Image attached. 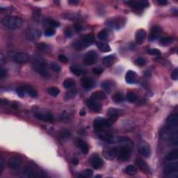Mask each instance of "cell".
<instances>
[{"instance_id":"cell-41","label":"cell","mask_w":178,"mask_h":178,"mask_svg":"<svg viewBox=\"0 0 178 178\" xmlns=\"http://www.w3.org/2000/svg\"><path fill=\"white\" fill-rule=\"evenodd\" d=\"M37 48L43 52H49L50 51V46L45 43H40L37 45Z\"/></svg>"},{"instance_id":"cell-8","label":"cell","mask_w":178,"mask_h":178,"mask_svg":"<svg viewBox=\"0 0 178 178\" xmlns=\"http://www.w3.org/2000/svg\"><path fill=\"white\" fill-rule=\"evenodd\" d=\"M125 3L136 10H142L149 6V2L148 1H125Z\"/></svg>"},{"instance_id":"cell-56","label":"cell","mask_w":178,"mask_h":178,"mask_svg":"<svg viewBox=\"0 0 178 178\" xmlns=\"http://www.w3.org/2000/svg\"><path fill=\"white\" fill-rule=\"evenodd\" d=\"M103 71H104V70L102 69V68H96L93 70V73H94L96 75H101V74L103 73Z\"/></svg>"},{"instance_id":"cell-5","label":"cell","mask_w":178,"mask_h":178,"mask_svg":"<svg viewBox=\"0 0 178 178\" xmlns=\"http://www.w3.org/2000/svg\"><path fill=\"white\" fill-rule=\"evenodd\" d=\"M98 59V54L96 51H89L86 52L84 56L83 61L86 66H92L97 62Z\"/></svg>"},{"instance_id":"cell-36","label":"cell","mask_w":178,"mask_h":178,"mask_svg":"<svg viewBox=\"0 0 178 178\" xmlns=\"http://www.w3.org/2000/svg\"><path fill=\"white\" fill-rule=\"evenodd\" d=\"M77 96V91L75 89L70 90V91H68L66 93L64 96V100L66 101H68V100L73 99L75 96Z\"/></svg>"},{"instance_id":"cell-60","label":"cell","mask_w":178,"mask_h":178,"mask_svg":"<svg viewBox=\"0 0 178 178\" xmlns=\"http://www.w3.org/2000/svg\"><path fill=\"white\" fill-rule=\"evenodd\" d=\"M157 2L159 5H161V6H165V5L168 4V1H166V0H158V1H157Z\"/></svg>"},{"instance_id":"cell-43","label":"cell","mask_w":178,"mask_h":178,"mask_svg":"<svg viewBox=\"0 0 178 178\" xmlns=\"http://www.w3.org/2000/svg\"><path fill=\"white\" fill-rule=\"evenodd\" d=\"M102 87L104 90H105L106 91H109L112 89V82L109 80H106L104 81L102 84Z\"/></svg>"},{"instance_id":"cell-3","label":"cell","mask_w":178,"mask_h":178,"mask_svg":"<svg viewBox=\"0 0 178 178\" xmlns=\"http://www.w3.org/2000/svg\"><path fill=\"white\" fill-rule=\"evenodd\" d=\"M118 119V118L109 117V118H97L93 121V127L96 132L103 131L107 127H109Z\"/></svg>"},{"instance_id":"cell-40","label":"cell","mask_w":178,"mask_h":178,"mask_svg":"<svg viewBox=\"0 0 178 178\" xmlns=\"http://www.w3.org/2000/svg\"><path fill=\"white\" fill-rule=\"evenodd\" d=\"M137 96L133 92H129L127 93L126 96V99L130 103H134L137 100Z\"/></svg>"},{"instance_id":"cell-30","label":"cell","mask_w":178,"mask_h":178,"mask_svg":"<svg viewBox=\"0 0 178 178\" xmlns=\"http://www.w3.org/2000/svg\"><path fill=\"white\" fill-rule=\"evenodd\" d=\"M122 110L116 108H110L107 111V116L109 117H116L118 118V116L121 114Z\"/></svg>"},{"instance_id":"cell-33","label":"cell","mask_w":178,"mask_h":178,"mask_svg":"<svg viewBox=\"0 0 178 178\" xmlns=\"http://www.w3.org/2000/svg\"><path fill=\"white\" fill-rule=\"evenodd\" d=\"M63 87L66 89H70L73 88L75 86V82L73 79H65L64 82L63 83Z\"/></svg>"},{"instance_id":"cell-35","label":"cell","mask_w":178,"mask_h":178,"mask_svg":"<svg viewBox=\"0 0 178 178\" xmlns=\"http://www.w3.org/2000/svg\"><path fill=\"white\" fill-rule=\"evenodd\" d=\"M125 172L128 175L134 176L137 173V168L133 165H129L126 167Z\"/></svg>"},{"instance_id":"cell-48","label":"cell","mask_w":178,"mask_h":178,"mask_svg":"<svg viewBox=\"0 0 178 178\" xmlns=\"http://www.w3.org/2000/svg\"><path fill=\"white\" fill-rule=\"evenodd\" d=\"M135 63H136V64L137 65V66H145V65L146 61H145V59H144V58L139 57V58H138V59H136Z\"/></svg>"},{"instance_id":"cell-53","label":"cell","mask_w":178,"mask_h":178,"mask_svg":"<svg viewBox=\"0 0 178 178\" xmlns=\"http://www.w3.org/2000/svg\"><path fill=\"white\" fill-rule=\"evenodd\" d=\"M64 33H65V36H66V37H68V38H70V37H71L72 36H73L72 30L70 29V28L69 27H66V29H65Z\"/></svg>"},{"instance_id":"cell-15","label":"cell","mask_w":178,"mask_h":178,"mask_svg":"<svg viewBox=\"0 0 178 178\" xmlns=\"http://www.w3.org/2000/svg\"><path fill=\"white\" fill-rule=\"evenodd\" d=\"M97 133H98V137H99L101 140L107 143H114L116 141V139H115L114 135H113L112 133L105 132V130L98 132H97Z\"/></svg>"},{"instance_id":"cell-20","label":"cell","mask_w":178,"mask_h":178,"mask_svg":"<svg viewBox=\"0 0 178 178\" xmlns=\"http://www.w3.org/2000/svg\"><path fill=\"white\" fill-rule=\"evenodd\" d=\"M146 38V31L144 29H139L137 30L136 32L135 35V39L136 42L137 44H141L143 43V42L145 41Z\"/></svg>"},{"instance_id":"cell-47","label":"cell","mask_w":178,"mask_h":178,"mask_svg":"<svg viewBox=\"0 0 178 178\" xmlns=\"http://www.w3.org/2000/svg\"><path fill=\"white\" fill-rule=\"evenodd\" d=\"M55 33H56L55 29L52 27L47 28L45 31V35L46 36H48V37L54 36V35L55 34Z\"/></svg>"},{"instance_id":"cell-57","label":"cell","mask_w":178,"mask_h":178,"mask_svg":"<svg viewBox=\"0 0 178 178\" xmlns=\"http://www.w3.org/2000/svg\"><path fill=\"white\" fill-rule=\"evenodd\" d=\"M6 75H7L6 70L3 68H1V70H0V77L3 79L4 78V77H6Z\"/></svg>"},{"instance_id":"cell-6","label":"cell","mask_w":178,"mask_h":178,"mask_svg":"<svg viewBox=\"0 0 178 178\" xmlns=\"http://www.w3.org/2000/svg\"><path fill=\"white\" fill-rule=\"evenodd\" d=\"M132 154V148L130 145H123L118 148V159L121 161H127Z\"/></svg>"},{"instance_id":"cell-37","label":"cell","mask_w":178,"mask_h":178,"mask_svg":"<svg viewBox=\"0 0 178 178\" xmlns=\"http://www.w3.org/2000/svg\"><path fill=\"white\" fill-rule=\"evenodd\" d=\"M70 72L75 75H76V76H80V75L84 74V70L77 66H71L70 68Z\"/></svg>"},{"instance_id":"cell-32","label":"cell","mask_w":178,"mask_h":178,"mask_svg":"<svg viewBox=\"0 0 178 178\" xmlns=\"http://www.w3.org/2000/svg\"><path fill=\"white\" fill-rule=\"evenodd\" d=\"M24 90L29 95L31 98H36L38 96V93L33 88L31 87V86H23Z\"/></svg>"},{"instance_id":"cell-44","label":"cell","mask_w":178,"mask_h":178,"mask_svg":"<svg viewBox=\"0 0 178 178\" xmlns=\"http://www.w3.org/2000/svg\"><path fill=\"white\" fill-rule=\"evenodd\" d=\"M47 93H48L51 96L56 97L59 94L60 91L57 87H51L47 90Z\"/></svg>"},{"instance_id":"cell-29","label":"cell","mask_w":178,"mask_h":178,"mask_svg":"<svg viewBox=\"0 0 178 178\" xmlns=\"http://www.w3.org/2000/svg\"><path fill=\"white\" fill-rule=\"evenodd\" d=\"M106 98L105 93L102 91H95L91 95V99L94 100H102Z\"/></svg>"},{"instance_id":"cell-23","label":"cell","mask_w":178,"mask_h":178,"mask_svg":"<svg viewBox=\"0 0 178 178\" xmlns=\"http://www.w3.org/2000/svg\"><path fill=\"white\" fill-rule=\"evenodd\" d=\"M81 84H82V87H84L86 90L92 89L93 86H94V82L90 77H84V78H82V81H81Z\"/></svg>"},{"instance_id":"cell-42","label":"cell","mask_w":178,"mask_h":178,"mask_svg":"<svg viewBox=\"0 0 178 178\" xmlns=\"http://www.w3.org/2000/svg\"><path fill=\"white\" fill-rule=\"evenodd\" d=\"M108 33L106 30H102L101 31H100L98 34V38L100 40H102V41H105L108 38Z\"/></svg>"},{"instance_id":"cell-59","label":"cell","mask_w":178,"mask_h":178,"mask_svg":"<svg viewBox=\"0 0 178 178\" xmlns=\"http://www.w3.org/2000/svg\"><path fill=\"white\" fill-rule=\"evenodd\" d=\"M75 30H76L77 31H78V32H79V31H81L82 30V26L81 25L80 23L77 22V23H76V24H75Z\"/></svg>"},{"instance_id":"cell-1","label":"cell","mask_w":178,"mask_h":178,"mask_svg":"<svg viewBox=\"0 0 178 178\" xmlns=\"http://www.w3.org/2000/svg\"><path fill=\"white\" fill-rule=\"evenodd\" d=\"M31 66L33 69L43 77H48L49 73L47 71L46 61L43 56L39 54H34L31 59Z\"/></svg>"},{"instance_id":"cell-11","label":"cell","mask_w":178,"mask_h":178,"mask_svg":"<svg viewBox=\"0 0 178 178\" xmlns=\"http://www.w3.org/2000/svg\"><path fill=\"white\" fill-rule=\"evenodd\" d=\"M22 163V158L18 156H14L10 157L8 159V167L12 170H15V169L18 168L20 166V165Z\"/></svg>"},{"instance_id":"cell-7","label":"cell","mask_w":178,"mask_h":178,"mask_svg":"<svg viewBox=\"0 0 178 178\" xmlns=\"http://www.w3.org/2000/svg\"><path fill=\"white\" fill-rule=\"evenodd\" d=\"M89 163L91 166L96 170L101 168L104 165V161L102 159L98 154H94L91 155L89 159Z\"/></svg>"},{"instance_id":"cell-46","label":"cell","mask_w":178,"mask_h":178,"mask_svg":"<svg viewBox=\"0 0 178 178\" xmlns=\"http://www.w3.org/2000/svg\"><path fill=\"white\" fill-rule=\"evenodd\" d=\"M50 68L52 69L53 71L55 72V73H60L61 72V67L59 66V64H57L56 63L52 62L50 64Z\"/></svg>"},{"instance_id":"cell-27","label":"cell","mask_w":178,"mask_h":178,"mask_svg":"<svg viewBox=\"0 0 178 178\" xmlns=\"http://www.w3.org/2000/svg\"><path fill=\"white\" fill-rule=\"evenodd\" d=\"M77 145H78L79 149L81 150L82 153H84V154H88L89 150V146H88V144L86 143L84 141L82 140V139H78V140H77Z\"/></svg>"},{"instance_id":"cell-31","label":"cell","mask_w":178,"mask_h":178,"mask_svg":"<svg viewBox=\"0 0 178 178\" xmlns=\"http://www.w3.org/2000/svg\"><path fill=\"white\" fill-rule=\"evenodd\" d=\"M174 41V38L172 37H163L159 40V43L163 46H167V45H170L172 42Z\"/></svg>"},{"instance_id":"cell-17","label":"cell","mask_w":178,"mask_h":178,"mask_svg":"<svg viewBox=\"0 0 178 178\" xmlns=\"http://www.w3.org/2000/svg\"><path fill=\"white\" fill-rule=\"evenodd\" d=\"M35 117L37 119L40 120L42 121H45V122L52 123L54 121V116L50 113H45V114L44 113H36Z\"/></svg>"},{"instance_id":"cell-28","label":"cell","mask_w":178,"mask_h":178,"mask_svg":"<svg viewBox=\"0 0 178 178\" xmlns=\"http://www.w3.org/2000/svg\"><path fill=\"white\" fill-rule=\"evenodd\" d=\"M116 56L114 55H109L105 56L102 59V63L105 66H111L115 62Z\"/></svg>"},{"instance_id":"cell-21","label":"cell","mask_w":178,"mask_h":178,"mask_svg":"<svg viewBox=\"0 0 178 178\" xmlns=\"http://www.w3.org/2000/svg\"><path fill=\"white\" fill-rule=\"evenodd\" d=\"M166 126L170 127H177L178 125V114H172L169 116L166 121Z\"/></svg>"},{"instance_id":"cell-58","label":"cell","mask_w":178,"mask_h":178,"mask_svg":"<svg viewBox=\"0 0 178 178\" xmlns=\"http://www.w3.org/2000/svg\"><path fill=\"white\" fill-rule=\"evenodd\" d=\"M3 164H4V162H3L2 157H0V175L2 173L3 170Z\"/></svg>"},{"instance_id":"cell-12","label":"cell","mask_w":178,"mask_h":178,"mask_svg":"<svg viewBox=\"0 0 178 178\" xmlns=\"http://www.w3.org/2000/svg\"><path fill=\"white\" fill-rule=\"evenodd\" d=\"M104 157L109 160L114 159L118 154V148L113 147L112 148L104 150L102 152Z\"/></svg>"},{"instance_id":"cell-18","label":"cell","mask_w":178,"mask_h":178,"mask_svg":"<svg viewBox=\"0 0 178 178\" xmlns=\"http://www.w3.org/2000/svg\"><path fill=\"white\" fill-rule=\"evenodd\" d=\"M161 33V29L159 26L157 25L152 26L149 36L150 41H154V40L157 39L160 36Z\"/></svg>"},{"instance_id":"cell-19","label":"cell","mask_w":178,"mask_h":178,"mask_svg":"<svg viewBox=\"0 0 178 178\" xmlns=\"http://www.w3.org/2000/svg\"><path fill=\"white\" fill-rule=\"evenodd\" d=\"M136 164L137 166L139 167L141 170H142L143 172H145V173L150 174L151 172L150 168L149 166L145 163L143 160L141 159H136L135 161Z\"/></svg>"},{"instance_id":"cell-51","label":"cell","mask_w":178,"mask_h":178,"mask_svg":"<svg viewBox=\"0 0 178 178\" xmlns=\"http://www.w3.org/2000/svg\"><path fill=\"white\" fill-rule=\"evenodd\" d=\"M148 53L150 54H152V55H160L161 54V52L158 50V49L156 48H152V49H149L148 50Z\"/></svg>"},{"instance_id":"cell-52","label":"cell","mask_w":178,"mask_h":178,"mask_svg":"<svg viewBox=\"0 0 178 178\" xmlns=\"http://www.w3.org/2000/svg\"><path fill=\"white\" fill-rule=\"evenodd\" d=\"M171 78L173 79V80L177 81L178 79V69L177 68H175L172 71L171 73Z\"/></svg>"},{"instance_id":"cell-2","label":"cell","mask_w":178,"mask_h":178,"mask_svg":"<svg viewBox=\"0 0 178 178\" xmlns=\"http://www.w3.org/2000/svg\"><path fill=\"white\" fill-rule=\"evenodd\" d=\"M1 24L9 29H17L23 25L24 20L20 17L7 15L1 19Z\"/></svg>"},{"instance_id":"cell-9","label":"cell","mask_w":178,"mask_h":178,"mask_svg":"<svg viewBox=\"0 0 178 178\" xmlns=\"http://www.w3.org/2000/svg\"><path fill=\"white\" fill-rule=\"evenodd\" d=\"M26 38L30 41H35L41 36V31L36 28H30L26 31Z\"/></svg>"},{"instance_id":"cell-55","label":"cell","mask_w":178,"mask_h":178,"mask_svg":"<svg viewBox=\"0 0 178 178\" xmlns=\"http://www.w3.org/2000/svg\"><path fill=\"white\" fill-rule=\"evenodd\" d=\"M59 60L63 63H68V58H67L66 55H64V54H60V55L59 56Z\"/></svg>"},{"instance_id":"cell-63","label":"cell","mask_w":178,"mask_h":178,"mask_svg":"<svg viewBox=\"0 0 178 178\" xmlns=\"http://www.w3.org/2000/svg\"><path fill=\"white\" fill-rule=\"evenodd\" d=\"M79 115L81 116H84L86 115V112L84 110H82L80 112H79Z\"/></svg>"},{"instance_id":"cell-10","label":"cell","mask_w":178,"mask_h":178,"mask_svg":"<svg viewBox=\"0 0 178 178\" xmlns=\"http://www.w3.org/2000/svg\"><path fill=\"white\" fill-rule=\"evenodd\" d=\"M178 171V163L177 161L167 164L163 168V173L166 176H170L172 174H177Z\"/></svg>"},{"instance_id":"cell-13","label":"cell","mask_w":178,"mask_h":178,"mask_svg":"<svg viewBox=\"0 0 178 178\" xmlns=\"http://www.w3.org/2000/svg\"><path fill=\"white\" fill-rule=\"evenodd\" d=\"M138 150L139 152L142 156L145 157L146 158H148L150 156V148L148 143L145 141H142L140 143V144L139 145Z\"/></svg>"},{"instance_id":"cell-14","label":"cell","mask_w":178,"mask_h":178,"mask_svg":"<svg viewBox=\"0 0 178 178\" xmlns=\"http://www.w3.org/2000/svg\"><path fill=\"white\" fill-rule=\"evenodd\" d=\"M86 105L93 112L99 113L102 110V105L99 102H96V100L93 99H87L86 100Z\"/></svg>"},{"instance_id":"cell-4","label":"cell","mask_w":178,"mask_h":178,"mask_svg":"<svg viewBox=\"0 0 178 178\" xmlns=\"http://www.w3.org/2000/svg\"><path fill=\"white\" fill-rule=\"evenodd\" d=\"M126 19L123 17H114V18L110 19L107 22V25L110 27L111 29L119 30L123 28L125 24Z\"/></svg>"},{"instance_id":"cell-22","label":"cell","mask_w":178,"mask_h":178,"mask_svg":"<svg viewBox=\"0 0 178 178\" xmlns=\"http://www.w3.org/2000/svg\"><path fill=\"white\" fill-rule=\"evenodd\" d=\"M22 176L25 177H38L39 173L36 172L35 170H33L31 167L26 166L25 168H24L23 170L22 171Z\"/></svg>"},{"instance_id":"cell-25","label":"cell","mask_w":178,"mask_h":178,"mask_svg":"<svg viewBox=\"0 0 178 178\" xmlns=\"http://www.w3.org/2000/svg\"><path fill=\"white\" fill-rule=\"evenodd\" d=\"M125 81L128 84H134L136 82V73L133 70H129L125 75Z\"/></svg>"},{"instance_id":"cell-34","label":"cell","mask_w":178,"mask_h":178,"mask_svg":"<svg viewBox=\"0 0 178 178\" xmlns=\"http://www.w3.org/2000/svg\"><path fill=\"white\" fill-rule=\"evenodd\" d=\"M97 46L98 49L102 52H109L111 51V47L107 43H97Z\"/></svg>"},{"instance_id":"cell-39","label":"cell","mask_w":178,"mask_h":178,"mask_svg":"<svg viewBox=\"0 0 178 178\" xmlns=\"http://www.w3.org/2000/svg\"><path fill=\"white\" fill-rule=\"evenodd\" d=\"M123 100H124V96H123V93H121V92L115 93L113 96V100L116 103H121L123 101Z\"/></svg>"},{"instance_id":"cell-62","label":"cell","mask_w":178,"mask_h":178,"mask_svg":"<svg viewBox=\"0 0 178 178\" xmlns=\"http://www.w3.org/2000/svg\"><path fill=\"white\" fill-rule=\"evenodd\" d=\"M79 1H76V0H70V1H68V3H70V4H77V3H79Z\"/></svg>"},{"instance_id":"cell-54","label":"cell","mask_w":178,"mask_h":178,"mask_svg":"<svg viewBox=\"0 0 178 178\" xmlns=\"http://www.w3.org/2000/svg\"><path fill=\"white\" fill-rule=\"evenodd\" d=\"M48 24L49 25L51 26V27L52 28H55V27H58V26H59V23L58 22H56L55 20H50L48 21Z\"/></svg>"},{"instance_id":"cell-61","label":"cell","mask_w":178,"mask_h":178,"mask_svg":"<svg viewBox=\"0 0 178 178\" xmlns=\"http://www.w3.org/2000/svg\"><path fill=\"white\" fill-rule=\"evenodd\" d=\"M72 163H73V164L75 165V166L78 165V163H79L78 159H77V158L73 159V160H72Z\"/></svg>"},{"instance_id":"cell-24","label":"cell","mask_w":178,"mask_h":178,"mask_svg":"<svg viewBox=\"0 0 178 178\" xmlns=\"http://www.w3.org/2000/svg\"><path fill=\"white\" fill-rule=\"evenodd\" d=\"M80 40L86 45V47H88L94 42L95 37L93 36V35L92 34L84 35V36L81 37Z\"/></svg>"},{"instance_id":"cell-45","label":"cell","mask_w":178,"mask_h":178,"mask_svg":"<svg viewBox=\"0 0 178 178\" xmlns=\"http://www.w3.org/2000/svg\"><path fill=\"white\" fill-rule=\"evenodd\" d=\"M66 17L65 18L68 19V20H78L79 18V14L78 13H66L65 15Z\"/></svg>"},{"instance_id":"cell-50","label":"cell","mask_w":178,"mask_h":178,"mask_svg":"<svg viewBox=\"0 0 178 178\" xmlns=\"http://www.w3.org/2000/svg\"><path fill=\"white\" fill-rule=\"evenodd\" d=\"M93 171L91 169H86V170H84V173H83V175H79V177H90L93 175Z\"/></svg>"},{"instance_id":"cell-16","label":"cell","mask_w":178,"mask_h":178,"mask_svg":"<svg viewBox=\"0 0 178 178\" xmlns=\"http://www.w3.org/2000/svg\"><path fill=\"white\" fill-rule=\"evenodd\" d=\"M13 59L15 62L19 63H25L29 61V56L26 53L24 52H16L13 56Z\"/></svg>"},{"instance_id":"cell-26","label":"cell","mask_w":178,"mask_h":178,"mask_svg":"<svg viewBox=\"0 0 178 178\" xmlns=\"http://www.w3.org/2000/svg\"><path fill=\"white\" fill-rule=\"evenodd\" d=\"M178 159V150L175 149L170 151L168 154L166 156L165 160L167 161H175Z\"/></svg>"},{"instance_id":"cell-49","label":"cell","mask_w":178,"mask_h":178,"mask_svg":"<svg viewBox=\"0 0 178 178\" xmlns=\"http://www.w3.org/2000/svg\"><path fill=\"white\" fill-rule=\"evenodd\" d=\"M16 93L18 95V96L20 98H24V93H25V90H24V87L20 86V87H17L16 89Z\"/></svg>"},{"instance_id":"cell-38","label":"cell","mask_w":178,"mask_h":178,"mask_svg":"<svg viewBox=\"0 0 178 178\" xmlns=\"http://www.w3.org/2000/svg\"><path fill=\"white\" fill-rule=\"evenodd\" d=\"M59 137L61 139H66L70 138V136H71V132H70L68 130H66V129H64V130H61V131L59 132Z\"/></svg>"}]
</instances>
